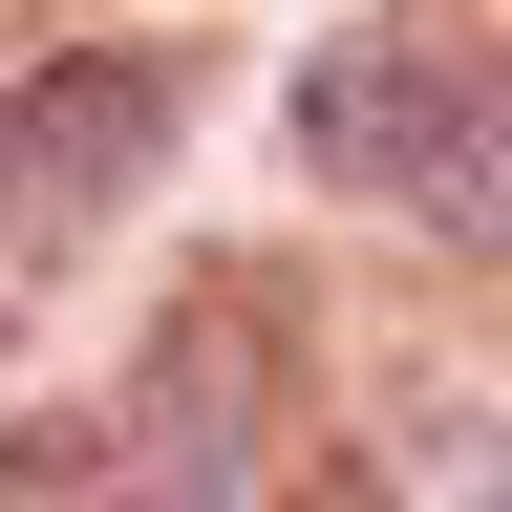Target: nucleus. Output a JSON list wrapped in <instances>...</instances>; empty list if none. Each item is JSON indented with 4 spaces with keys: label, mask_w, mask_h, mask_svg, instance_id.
<instances>
[{
    "label": "nucleus",
    "mask_w": 512,
    "mask_h": 512,
    "mask_svg": "<svg viewBox=\"0 0 512 512\" xmlns=\"http://www.w3.org/2000/svg\"><path fill=\"white\" fill-rule=\"evenodd\" d=\"M171 107H192V86H171L150 43L43 64V86L0 107V214H22V235H86V214H128V192L171 171Z\"/></svg>",
    "instance_id": "obj_2"
},
{
    "label": "nucleus",
    "mask_w": 512,
    "mask_h": 512,
    "mask_svg": "<svg viewBox=\"0 0 512 512\" xmlns=\"http://www.w3.org/2000/svg\"><path fill=\"white\" fill-rule=\"evenodd\" d=\"M0 43H22V0H0Z\"/></svg>",
    "instance_id": "obj_5"
},
{
    "label": "nucleus",
    "mask_w": 512,
    "mask_h": 512,
    "mask_svg": "<svg viewBox=\"0 0 512 512\" xmlns=\"http://www.w3.org/2000/svg\"><path fill=\"white\" fill-rule=\"evenodd\" d=\"M0 512H128V448H86V427H22V448H0Z\"/></svg>",
    "instance_id": "obj_4"
},
{
    "label": "nucleus",
    "mask_w": 512,
    "mask_h": 512,
    "mask_svg": "<svg viewBox=\"0 0 512 512\" xmlns=\"http://www.w3.org/2000/svg\"><path fill=\"white\" fill-rule=\"evenodd\" d=\"M128 448H150L171 512H256V491H278V320H256V299H192L171 342H150Z\"/></svg>",
    "instance_id": "obj_3"
},
{
    "label": "nucleus",
    "mask_w": 512,
    "mask_h": 512,
    "mask_svg": "<svg viewBox=\"0 0 512 512\" xmlns=\"http://www.w3.org/2000/svg\"><path fill=\"white\" fill-rule=\"evenodd\" d=\"M299 171L406 235H512V43L448 0H384L299 64Z\"/></svg>",
    "instance_id": "obj_1"
}]
</instances>
